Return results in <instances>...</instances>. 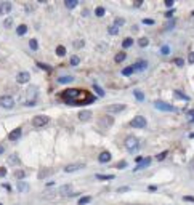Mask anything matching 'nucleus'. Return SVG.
<instances>
[{"instance_id": "obj_26", "label": "nucleus", "mask_w": 194, "mask_h": 205, "mask_svg": "<svg viewBox=\"0 0 194 205\" xmlns=\"http://www.w3.org/2000/svg\"><path fill=\"white\" fill-rule=\"evenodd\" d=\"M56 55H58V56H64V55H66V48L63 47V45H58V47H56Z\"/></svg>"}, {"instance_id": "obj_11", "label": "nucleus", "mask_w": 194, "mask_h": 205, "mask_svg": "<svg viewBox=\"0 0 194 205\" xmlns=\"http://www.w3.org/2000/svg\"><path fill=\"white\" fill-rule=\"evenodd\" d=\"M84 167H85V164H71V165H66V167H64V172L66 173L77 172V170H82Z\"/></svg>"}, {"instance_id": "obj_31", "label": "nucleus", "mask_w": 194, "mask_h": 205, "mask_svg": "<svg viewBox=\"0 0 194 205\" xmlns=\"http://www.w3.org/2000/svg\"><path fill=\"white\" fill-rule=\"evenodd\" d=\"M135 71H133V67H125L124 71H122V75H125V77H128V75H132Z\"/></svg>"}, {"instance_id": "obj_8", "label": "nucleus", "mask_w": 194, "mask_h": 205, "mask_svg": "<svg viewBox=\"0 0 194 205\" xmlns=\"http://www.w3.org/2000/svg\"><path fill=\"white\" fill-rule=\"evenodd\" d=\"M125 109V104H111V106H106V112H111V114H119Z\"/></svg>"}, {"instance_id": "obj_20", "label": "nucleus", "mask_w": 194, "mask_h": 205, "mask_svg": "<svg viewBox=\"0 0 194 205\" xmlns=\"http://www.w3.org/2000/svg\"><path fill=\"white\" fill-rule=\"evenodd\" d=\"M125 58H127V53L125 51H120V53H117V55L114 56V61H116V63H122Z\"/></svg>"}, {"instance_id": "obj_41", "label": "nucleus", "mask_w": 194, "mask_h": 205, "mask_svg": "<svg viewBox=\"0 0 194 205\" xmlns=\"http://www.w3.org/2000/svg\"><path fill=\"white\" fill-rule=\"evenodd\" d=\"M93 88L96 90V93H98V95H100V96H104V91H103V88H100L98 85H93Z\"/></svg>"}, {"instance_id": "obj_12", "label": "nucleus", "mask_w": 194, "mask_h": 205, "mask_svg": "<svg viewBox=\"0 0 194 205\" xmlns=\"http://www.w3.org/2000/svg\"><path fill=\"white\" fill-rule=\"evenodd\" d=\"M21 135H23V130L18 127V128H15V130H13V132L8 135V140H10V141H18V140L21 138Z\"/></svg>"}, {"instance_id": "obj_38", "label": "nucleus", "mask_w": 194, "mask_h": 205, "mask_svg": "<svg viewBox=\"0 0 194 205\" xmlns=\"http://www.w3.org/2000/svg\"><path fill=\"white\" fill-rule=\"evenodd\" d=\"M15 176H16L18 180H21V178H24V176H26V173L23 172V170H18V172H15Z\"/></svg>"}, {"instance_id": "obj_55", "label": "nucleus", "mask_w": 194, "mask_h": 205, "mask_svg": "<svg viewBox=\"0 0 194 205\" xmlns=\"http://www.w3.org/2000/svg\"><path fill=\"white\" fill-rule=\"evenodd\" d=\"M189 138H194V133H191V135H189Z\"/></svg>"}, {"instance_id": "obj_7", "label": "nucleus", "mask_w": 194, "mask_h": 205, "mask_svg": "<svg viewBox=\"0 0 194 205\" xmlns=\"http://www.w3.org/2000/svg\"><path fill=\"white\" fill-rule=\"evenodd\" d=\"M0 106L5 109H11L15 106V99L8 95H3V96H0Z\"/></svg>"}, {"instance_id": "obj_9", "label": "nucleus", "mask_w": 194, "mask_h": 205, "mask_svg": "<svg viewBox=\"0 0 194 205\" xmlns=\"http://www.w3.org/2000/svg\"><path fill=\"white\" fill-rule=\"evenodd\" d=\"M29 80H31V74L26 72V71H23V72H19L16 75V82L18 83H27Z\"/></svg>"}, {"instance_id": "obj_23", "label": "nucleus", "mask_w": 194, "mask_h": 205, "mask_svg": "<svg viewBox=\"0 0 194 205\" xmlns=\"http://www.w3.org/2000/svg\"><path fill=\"white\" fill-rule=\"evenodd\" d=\"M104 13H106L104 7H96V10H95V15H96V16H98V18H101V16H104Z\"/></svg>"}, {"instance_id": "obj_49", "label": "nucleus", "mask_w": 194, "mask_h": 205, "mask_svg": "<svg viewBox=\"0 0 194 205\" xmlns=\"http://www.w3.org/2000/svg\"><path fill=\"white\" fill-rule=\"evenodd\" d=\"M165 7H169V8H170V7H173V2H172V0H167V2H165Z\"/></svg>"}, {"instance_id": "obj_51", "label": "nucleus", "mask_w": 194, "mask_h": 205, "mask_svg": "<svg viewBox=\"0 0 194 205\" xmlns=\"http://www.w3.org/2000/svg\"><path fill=\"white\" fill-rule=\"evenodd\" d=\"M125 191H128V188H119L117 192H125Z\"/></svg>"}, {"instance_id": "obj_57", "label": "nucleus", "mask_w": 194, "mask_h": 205, "mask_svg": "<svg viewBox=\"0 0 194 205\" xmlns=\"http://www.w3.org/2000/svg\"><path fill=\"white\" fill-rule=\"evenodd\" d=\"M0 205H2V204H0Z\"/></svg>"}, {"instance_id": "obj_28", "label": "nucleus", "mask_w": 194, "mask_h": 205, "mask_svg": "<svg viewBox=\"0 0 194 205\" xmlns=\"http://www.w3.org/2000/svg\"><path fill=\"white\" fill-rule=\"evenodd\" d=\"M108 32H109L111 35H117L119 34V27L117 26H111V27H108Z\"/></svg>"}, {"instance_id": "obj_40", "label": "nucleus", "mask_w": 194, "mask_h": 205, "mask_svg": "<svg viewBox=\"0 0 194 205\" xmlns=\"http://www.w3.org/2000/svg\"><path fill=\"white\" fill-rule=\"evenodd\" d=\"M11 24H13V19H11V18H8V19H5V23H3V26H5L7 29H10V27H11Z\"/></svg>"}, {"instance_id": "obj_27", "label": "nucleus", "mask_w": 194, "mask_h": 205, "mask_svg": "<svg viewBox=\"0 0 194 205\" xmlns=\"http://www.w3.org/2000/svg\"><path fill=\"white\" fill-rule=\"evenodd\" d=\"M132 45H133V39H125V40L122 42V47H124V48H130Z\"/></svg>"}, {"instance_id": "obj_29", "label": "nucleus", "mask_w": 194, "mask_h": 205, "mask_svg": "<svg viewBox=\"0 0 194 205\" xmlns=\"http://www.w3.org/2000/svg\"><path fill=\"white\" fill-rule=\"evenodd\" d=\"M79 63H80V58L77 56V55L71 56V66H79Z\"/></svg>"}, {"instance_id": "obj_18", "label": "nucleus", "mask_w": 194, "mask_h": 205, "mask_svg": "<svg viewBox=\"0 0 194 205\" xmlns=\"http://www.w3.org/2000/svg\"><path fill=\"white\" fill-rule=\"evenodd\" d=\"M74 80L72 75H63V77H58V83H71Z\"/></svg>"}, {"instance_id": "obj_56", "label": "nucleus", "mask_w": 194, "mask_h": 205, "mask_svg": "<svg viewBox=\"0 0 194 205\" xmlns=\"http://www.w3.org/2000/svg\"><path fill=\"white\" fill-rule=\"evenodd\" d=\"M193 16H194V11H193Z\"/></svg>"}, {"instance_id": "obj_16", "label": "nucleus", "mask_w": 194, "mask_h": 205, "mask_svg": "<svg viewBox=\"0 0 194 205\" xmlns=\"http://www.w3.org/2000/svg\"><path fill=\"white\" fill-rule=\"evenodd\" d=\"M79 119H80L82 122H88L90 119H92V112H90V111H80V112H79Z\"/></svg>"}, {"instance_id": "obj_37", "label": "nucleus", "mask_w": 194, "mask_h": 205, "mask_svg": "<svg viewBox=\"0 0 194 205\" xmlns=\"http://www.w3.org/2000/svg\"><path fill=\"white\" fill-rule=\"evenodd\" d=\"M173 63L178 66V67H181V66L185 64V59H183V58H175V61H173Z\"/></svg>"}, {"instance_id": "obj_34", "label": "nucleus", "mask_w": 194, "mask_h": 205, "mask_svg": "<svg viewBox=\"0 0 194 205\" xmlns=\"http://www.w3.org/2000/svg\"><path fill=\"white\" fill-rule=\"evenodd\" d=\"M92 200V197H80V199H79V205H85V204H88V202Z\"/></svg>"}, {"instance_id": "obj_44", "label": "nucleus", "mask_w": 194, "mask_h": 205, "mask_svg": "<svg viewBox=\"0 0 194 205\" xmlns=\"http://www.w3.org/2000/svg\"><path fill=\"white\" fill-rule=\"evenodd\" d=\"M143 24H154V19H149V18H144V19H143Z\"/></svg>"}, {"instance_id": "obj_35", "label": "nucleus", "mask_w": 194, "mask_h": 205, "mask_svg": "<svg viewBox=\"0 0 194 205\" xmlns=\"http://www.w3.org/2000/svg\"><path fill=\"white\" fill-rule=\"evenodd\" d=\"M125 24V19L124 18H116V23H114V26H117V27H120V26Z\"/></svg>"}, {"instance_id": "obj_2", "label": "nucleus", "mask_w": 194, "mask_h": 205, "mask_svg": "<svg viewBox=\"0 0 194 205\" xmlns=\"http://www.w3.org/2000/svg\"><path fill=\"white\" fill-rule=\"evenodd\" d=\"M124 146L128 149L130 152H136L138 148H140V141H138L135 136H127L125 141H124Z\"/></svg>"}, {"instance_id": "obj_17", "label": "nucleus", "mask_w": 194, "mask_h": 205, "mask_svg": "<svg viewBox=\"0 0 194 205\" xmlns=\"http://www.w3.org/2000/svg\"><path fill=\"white\" fill-rule=\"evenodd\" d=\"M18 191H19V192H27L29 191V184L27 183H24V181H18Z\"/></svg>"}, {"instance_id": "obj_45", "label": "nucleus", "mask_w": 194, "mask_h": 205, "mask_svg": "<svg viewBox=\"0 0 194 205\" xmlns=\"http://www.w3.org/2000/svg\"><path fill=\"white\" fill-rule=\"evenodd\" d=\"M37 66H39L40 69H45V71H50V67H48V66H45L43 63H37Z\"/></svg>"}, {"instance_id": "obj_21", "label": "nucleus", "mask_w": 194, "mask_h": 205, "mask_svg": "<svg viewBox=\"0 0 194 205\" xmlns=\"http://www.w3.org/2000/svg\"><path fill=\"white\" fill-rule=\"evenodd\" d=\"M26 32H27V26L26 24H21V26H18L16 27V34L18 35H24Z\"/></svg>"}, {"instance_id": "obj_53", "label": "nucleus", "mask_w": 194, "mask_h": 205, "mask_svg": "<svg viewBox=\"0 0 194 205\" xmlns=\"http://www.w3.org/2000/svg\"><path fill=\"white\" fill-rule=\"evenodd\" d=\"M82 15H84V16H88V10L85 8V10H84V11H82Z\"/></svg>"}, {"instance_id": "obj_14", "label": "nucleus", "mask_w": 194, "mask_h": 205, "mask_svg": "<svg viewBox=\"0 0 194 205\" xmlns=\"http://www.w3.org/2000/svg\"><path fill=\"white\" fill-rule=\"evenodd\" d=\"M132 67H133V71H144V69L148 67V61L140 59V61H136L135 66H132Z\"/></svg>"}, {"instance_id": "obj_5", "label": "nucleus", "mask_w": 194, "mask_h": 205, "mask_svg": "<svg viewBox=\"0 0 194 205\" xmlns=\"http://www.w3.org/2000/svg\"><path fill=\"white\" fill-rule=\"evenodd\" d=\"M48 117L47 116H35L32 119V125L35 127V128H42V127H45V125L48 124Z\"/></svg>"}, {"instance_id": "obj_30", "label": "nucleus", "mask_w": 194, "mask_h": 205, "mask_svg": "<svg viewBox=\"0 0 194 205\" xmlns=\"http://www.w3.org/2000/svg\"><path fill=\"white\" fill-rule=\"evenodd\" d=\"M133 95H135V98H136L138 101H143V99H144V95H143V91H140V90H135Z\"/></svg>"}, {"instance_id": "obj_36", "label": "nucleus", "mask_w": 194, "mask_h": 205, "mask_svg": "<svg viewBox=\"0 0 194 205\" xmlns=\"http://www.w3.org/2000/svg\"><path fill=\"white\" fill-rule=\"evenodd\" d=\"M169 156V151H164V152H161V154H157V157H156V159H157L159 162L161 160H164V159H165V157Z\"/></svg>"}, {"instance_id": "obj_43", "label": "nucleus", "mask_w": 194, "mask_h": 205, "mask_svg": "<svg viewBox=\"0 0 194 205\" xmlns=\"http://www.w3.org/2000/svg\"><path fill=\"white\" fill-rule=\"evenodd\" d=\"M125 167H127V162H125V160L119 162V164L116 165V168H120V170H122V168H125Z\"/></svg>"}, {"instance_id": "obj_50", "label": "nucleus", "mask_w": 194, "mask_h": 205, "mask_svg": "<svg viewBox=\"0 0 194 205\" xmlns=\"http://www.w3.org/2000/svg\"><path fill=\"white\" fill-rule=\"evenodd\" d=\"M7 175V168H0V176H5Z\"/></svg>"}, {"instance_id": "obj_15", "label": "nucleus", "mask_w": 194, "mask_h": 205, "mask_svg": "<svg viewBox=\"0 0 194 205\" xmlns=\"http://www.w3.org/2000/svg\"><path fill=\"white\" fill-rule=\"evenodd\" d=\"M111 152H108V151H103L101 154H100V156H98V160L101 162V164H106V162H109L111 160Z\"/></svg>"}, {"instance_id": "obj_1", "label": "nucleus", "mask_w": 194, "mask_h": 205, "mask_svg": "<svg viewBox=\"0 0 194 205\" xmlns=\"http://www.w3.org/2000/svg\"><path fill=\"white\" fill-rule=\"evenodd\" d=\"M61 98L68 103V104H92L95 98L92 95H88L87 91L80 88H69V90H64V91L61 93Z\"/></svg>"}, {"instance_id": "obj_6", "label": "nucleus", "mask_w": 194, "mask_h": 205, "mask_svg": "<svg viewBox=\"0 0 194 205\" xmlns=\"http://www.w3.org/2000/svg\"><path fill=\"white\" fill-rule=\"evenodd\" d=\"M154 108L159 109V111H164V112H173L175 108L172 104H167L164 101H154Z\"/></svg>"}, {"instance_id": "obj_52", "label": "nucleus", "mask_w": 194, "mask_h": 205, "mask_svg": "<svg viewBox=\"0 0 194 205\" xmlns=\"http://www.w3.org/2000/svg\"><path fill=\"white\" fill-rule=\"evenodd\" d=\"M148 189H149V191H157V186H149Z\"/></svg>"}, {"instance_id": "obj_24", "label": "nucleus", "mask_w": 194, "mask_h": 205, "mask_svg": "<svg viewBox=\"0 0 194 205\" xmlns=\"http://www.w3.org/2000/svg\"><path fill=\"white\" fill-rule=\"evenodd\" d=\"M175 96H177V98H181V99H185V101H189V96H188V95H185V93H181L180 90H175Z\"/></svg>"}, {"instance_id": "obj_33", "label": "nucleus", "mask_w": 194, "mask_h": 205, "mask_svg": "<svg viewBox=\"0 0 194 205\" xmlns=\"http://www.w3.org/2000/svg\"><path fill=\"white\" fill-rule=\"evenodd\" d=\"M161 55H164V56L170 55V47H169V45H164V47L161 48Z\"/></svg>"}, {"instance_id": "obj_13", "label": "nucleus", "mask_w": 194, "mask_h": 205, "mask_svg": "<svg viewBox=\"0 0 194 205\" xmlns=\"http://www.w3.org/2000/svg\"><path fill=\"white\" fill-rule=\"evenodd\" d=\"M11 11V3L10 2H2L0 3V15H8Z\"/></svg>"}, {"instance_id": "obj_4", "label": "nucleus", "mask_w": 194, "mask_h": 205, "mask_svg": "<svg viewBox=\"0 0 194 205\" xmlns=\"http://www.w3.org/2000/svg\"><path fill=\"white\" fill-rule=\"evenodd\" d=\"M26 95H27V103L26 104L27 106H34L35 104V98H37V88L35 87H29L27 88V91H26Z\"/></svg>"}, {"instance_id": "obj_22", "label": "nucleus", "mask_w": 194, "mask_h": 205, "mask_svg": "<svg viewBox=\"0 0 194 205\" xmlns=\"http://www.w3.org/2000/svg\"><path fill=\"white\" fill-rule=\"evenodd\" d=\"M96 180H100V181H109V180H114V175H100V173H98Z\"/></svg>"}, {"instance_id": "obj_42", "label": "nucleus", "mask_w": 194, "mask_h": 205, "mask_svg": "<svg viewBox=\"0 0 194 205\" xmlns=\"http://www.w3.org/2000/svg\"><path fill=\"white\" fill-rule=\"evenodd\" d=\"M188 63H189V64H194V51H191L189 55H188Z\"/></svg>"}, {"instance_id": "obj_3", "label": "nucleus", "mask_w": 194, "mask_h": 205, "mask_svg": "<svg viewBox=\"0 0 194 205\" xmlns=\"http://www.w3.org/2000/svg\"><path fill=\"white\" fill-rule=\"evenodd\" d=\"M146 125H148V122L143 116H136L135 119L130 120V127H133V128H146Z\"/></svg>"}, {"instance_id": "obj_46", "label": "nucleus", "mask_w": 194, "mask_h": 205, "mask_svg": "<svg viewBox=\"0 0 194 205\" xmlns=\"http://www.w3.org/2000/svg\"><path fill=\"white\" fill-rule=\"evenodd\" d=\"M183 200H186V202H194V197H193V196H185V197H183Z\"/></svg>"}, {"instance_id": "obj_19", "label": "nucleus", "mask_w": 194, "mask_h": 205, "mask_svg": "<svg viewBox=\"0 0 194 205\" xmlns=\"http://www.w3.org/2000/svg\"><path fill=\"white\" fill-rule=\"evenodd\" d=\"M64 5H66V8L72 10V8H76L77 5H79V2H77V0H64Z\"/></svg>"}, {"instance_id": "obj_47", "label": "nucleus", "mask_w": 194, "mask_h": 205, "mask_svg": "<svg viewBox=\"0 0 194 205\" xmlns=\"http://www.w3.org/2000/svg\"><path fill=\"white\" fill-rule=\"evenodd\" d=\"M173 13H175L173 10H169V11L165 13V18H172V16H173Z\"/></svg>"}, {"instance_id": "obj_48", "label": "nucleus", "mask_w": 194, "mask_h": 205, "mask_svg": "<svg viewBox=\"0 0 194 205\" xmlns=\"http://www.w3.org/2000/svg\"><path fill=\"white\" fill-rule=\"evenodd\" d=\"M188 116H189V119H191V120H194V109L188 111Z\"/></svg>"}, {"instance_id": "obj_25", "label": "nucleus", "mask_w": 194, "mask_h": 205, "mask_svg": "<svg viewBox=\"0 0 194 205\" xmlns=\"http://www.w3.org/2000/svg\"><path fill=\"white\" fill-rule=\"evenodd\" d=\"M29 47L35 51V50L39 48V42H37V39H31V40H29Z\"/></svg>"}, {"instance_id": "obj_54", "label": "nucleus", "mask_w": 194, "mask_h": 205, "mask_svg": "<svg viewBox=\"0 0 194 205\" xmlns=\"http://www.w3.org/2000/svg\"><path fill=\"white\" fill-rule=\"evenodd\" d=\"M5 152V149H3V146H0V154H3Z\"/></svg>"}, {"instance_id": "obj_32", "label": "nucleus", "mask_w": 194, "mask_h": 205, "mask_svg": "<svg viewBox=\"0 0 194 205\" xmlns=\"http://www.w3.org/2000/svg\"><path fill=\"white\" fill-rule=\"evenodd\" d=\"M138 45H140V47H148V45H149V40H148L146 37H141V39L138 40Z\"/></svg>"}, {"instance_id": "obj_10", "label": "nucleus", "mask_w": 194, "mask_h": 205, "mask_svg": "<svg viewBox=\"0 0 194 205\" xmlns=\"http://www.w3.org/2000/svg\"><path fill=\"white\" fill-rule=\"evenodd\" d=\"M149 165H151V157H146V159H143V160L140 162L136 167H135L133 172H140V170H144L146 167H149Z\"/></svg>"}, {"instance_id": "obj_39", "label": "nucleus", "mask_w": 194, "mask_h": 205, "mask_svg": "<svg viewBox=\"0 0 194 205\" xmlns=\"http://www.w3.org/2000/svg\"><path fill=\"white\" fill-rule=\"evenodd\" d=\"M8 162L10 164H19V159H18V156H11L8 159Z\"/></svg>"}]
</instances>
